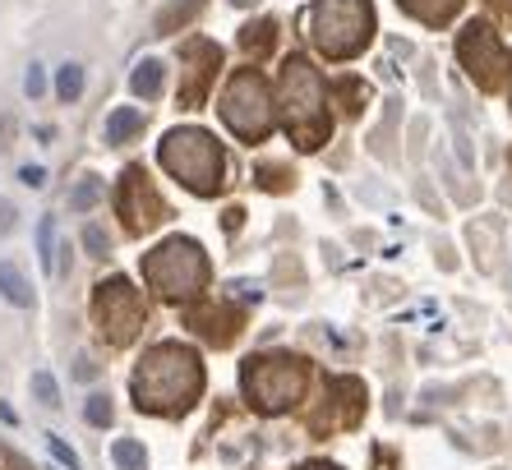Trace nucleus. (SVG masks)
Wrapping results in <instances>:
<instances>
[{"label":"nucleus","mask_w":512,"mask_h":470,"mask_svg":"<svg viewBox=\"0 0 512 470\" xmlns=\"http://www.w3.org/2000/svg\"><path fill=\"white\" fill-rule=\"evenodd\" d=\"M56 93H60V102H79V93H84V65H60Z\"/></svg>","instance_id":"6ab92c4d"},{"label":"nucleus","mask_w":512,"mask_h":470,"mask_svg":"<svg viewBox=\"0 0 512 470\" xmlns=\"http://www.w3.org/2000/svg\"><path fill=\"white\" fill-rule=\"evenodd\" d=\"M97 199H102V180H97V176H84L79 185H74V194H70V208H74V212H88Z\"/></svg>","instance_id":"412c9836"},{"label":"nucleus","mask_w":512,"mask_h":470,"mask_svg":"<svg viewBox=\"0 0 512 470\" xmlns=\"http://www.w3.org/2000/svg\"><path fill=\"white\" fill-rule=\"evenodd\" d=\"M217 111H222V125H227L240 143H263L268 130H273V93H268L263 74L250 70V65L231 74Z\"/></svg>","instance_id":"0eeeda50"},{"label":"nucleus","mask_w":512,"mask_h":470,"mask_svg":"<svg viewBox=\"0 0 512 470\" xmlns=\"http://www.w3.org/2000/svg\"><path fill=\"white\" fill-rule=\"evenodd\" d=\"M111 457H116L120 470H148V452H143L134 438H120V443L111 447Z\"/></svg>","instance_id":"aec40b11"},{"label":"nucleus","mask_w":512,"mask_h":470,"mask_svg":"<svg viewBox=\"0 0 512 470\" xmlns=\"http://www.w3.org/2000/svg\"><path fill=\"white\" fill-rule=\"evenodd\" d=\"M199 10H203V0H171L167 10L157 14V33H176V28H185Z\"/></svg>","instance_id":"dca6fc26"},{"label":"nucleus","mask_w":512,"mask_h":470,"mask_svg":"<svg viewBox=\"0 0 512 470\" xmlns=\"http://www.w3.org/2000/svg\"><path fill=\"white\" fill-rule=\"evenodd\" d=\"M489 5H494V14H499L503 24H512V0H489Z\"/></svg>","instance_id":"c756f323"},{"label":"nucleus","mask_w":512,"mask_h":470,"mask_svg":"<svg viewBox=\"0 0 512 470\" xmlns=\"http://www.w3.org/2000/svg\"><path fill=\"white\" fill-rule=\"evenodd\" d=\"M397 5L429 28H443L448 19H457V10H462V0H397Z\"/></svg>","instance_id":"ddd939ff"},{"label":"nucleus","mask_w":512,"mask_h":470,"mask_svg":"<svg viewBox=\"0 0 512 470\" xmlns=\"http://www.w3.org/2000/svg\"><path fill=\"white\" fill-rule=\"evenodd\" d=\"M88 420H93V424H111V401L107 397H93V401H88Z\"/></svg>","instance_id":"393cba45"},{"label":"nucleus","mask_w":512,"mask_h":470,"mask_svg":"<svg viewBox=\"0 0 512 470\" xmlns=\"http://www.w3.org/2000/svg\"><path fill=\"white\" fill-rule=\"evenodd\" d=\"M24 88H28V97H42V88H47V79H42V65H33V70H28Z\"/></svg>","instance_id":"a878e982"},{"label":"nucleus","mask_w":512,"mask_h":470,"mask_svg":"<svg viewBox=\"0 0 512 470\" xmlns=\"http://www.w3.org/2000/svg\"><path fill=\"white\" fill-rule=\"evenodd\" d=\"M157 162L167 166L190 194H203V199L217 194L222 180H227V153H222V143L208 130H194V125L171 130L167 139H162V148H157Z\"/></svg>","instance_id":"7ed1b4c3"},{"label":"nucleus","mask_w":512,"mask_h":470,"mask_svg":"<svg viewBox=\"0 0 512 470\" xmlns=\"http://www.w3.org/2000/svg\"><path fill=\"white\" fill-rule=\"evenodd\" d=\"M217 65H222V47L199 37V42H185L180 51V106H199L208 97V83L217 79Z\"/></svg>","instance_id":"9b49d317"},{"label":"nucleus","mask_w":512,"mask_h":470,"mask_svg":"<svg viewBox=\"0 0 512 470\" xmlns=\"http://www.w3.org/2000/svg\"><path fill=\"white\" fill-rule=\"evenodd\" d=\"M143 277L162 300L185 305L208 286V254L194 245L190 235H171V240H162L157 249L143 254Z\"/></svg>","instance_id":"20e7f679"},{"label":"nucleus","mask_w":512,"mask_h":470,"mask_svg":"<svg viewBox=\"0 0 512 470\" xmlns=\"http://www.w3.org/2000/svg\"><path fill=\"white\" fill-rule=\"evenodd\" d=\"M47 443H51V452H56V457L65 461V466H70V470H79V457H74V452H70V447H65V443H60V438H47Z\"/></svg>","instance_id":"bb28decb"},{"label":"nucleus","mask_w":512,"mask_h":470,"mask_svg":"<svg viewBox=\"0 0 512 470\" xmlns=\"http://www.w3.org/2000/svg\"><path fill=\"white\" fill-rule=\"evenodd\" d=\"M134 97H157L162 93V60H139V70L130 74Z\"/></svg>","instance_id":"a211bd4d"},{"label":"nucleus","mask_w":512,"mask_h":470,"mask_svg":"<svg viewBox=\"0 0 512 470\" xmlns=\"http://www.w3.org/2000/svg\"><path fill=\"white\" fill-rule=\"evenodd\" d=\"M37 245H42V268H56V263H51V254H56V226H51V217H42V226H37Z\"/></svg>","instance_id":"4be33fe9"},{"label":"nucleus","mask_w":512,"mask_h":470,"mask_svg":"<svg viewBox=\"0 0 512 470\" xmlns=\"http://www.w3.org/2000/svg\"><path fill=\"white\" fill-rule=\"evenodd\" d=\"M10 226H14V203H10V199H0V235L10 231Z\"/></svg>","instance_id":"cd10ccee"},{"label":"nucleus","mask_w":512,"mask_h":470,"mask_svg":"<svg viewBox=\"0 0 512 470\" xmlns=\"http://www.w3.org/2000/svg\"><path fill=\"white\" fill-rule=\"evenodd\" d=\"M203 392L199 355L180 341H162L134 369V406L148 415H185Z\"/></svg>","instance_id":"f257e3e1"},{"label":"nucleus","mask_w":512,"mask_h":470,"mask_svg":"<svg viewBox=\"0 0 512 470\" xmlns=\"http://www.w3.org/2000/svg\"><path fill=\"white\" fill-rule=\"evenodd\" d=\"M231 5H240V10H250V5H259V0H231Z\"/></svg>","instance_id":"2f4dec72"},{"label":"nucleus","mask_w":512,"mask_h":470,"mask_svg":"<svg viewBox=\"0 0 512 470\" xmlns=\"http://www.w3.org/2000/svg\"><path fill=\"white\" fill-rule=\"evenodd\" d=\"M457 60L466 65V74L480 83V88H499L503 83V70H508V51H503L499 33L489 24H480V19H471V24L457 33Z\"/></svg>","instance_id":"1a4fd4ad"},{"label":"nucleus","mask_w":512,"mask_h":470,"mask_svg":"<svg viewBox=\"0 0 512 470\" xmlns=\"http://www.w3.org/2000/svg\"><path fill=\"white\" fill-rule=\"evenodd\" d=\"M282 125L296 139L300 153L323 148L333 120H328V83L305 56L282 60Z\"/></svg>","instance_id":"f03ea898"},{"label":"nucleus","mask_w":512,"mask_h":470,"mask_svg":"<svg viewBox=\"0 0 512 470\" xmlns=\"http://www.w3.org/2000/svg\"><path fill=\"white\" fill-rule=\"evenodd\" d=\"M185 323H190V332L217 341V346H227V341L240 332V314L236 309H227V305H203V309H194Z\"/></svg>","instance_id":"f8f14e48"},{"label":"nucleus","mask_w":512,"mask_h":470,"mask_svg":"<svg viewBox=\"0 0 512 470\" xmlns=\"http://www.w3.org/2000/svg\"><path fill=\"white\" fill-rule=\"evenodd\" d=\"M139 130H143V111H134V106H120V111L107 116V143H125Z\"/></svg>","instance_id":"4468645a"},{"label":"nucleus","mask_w":512,"mask_h":470,"mask_svg":"<svg viewBox=\"0 0 512 470\" xmlns=\"http://www.w3.org/2000/svg\"><path fill=\"white\" fill-rule=\"evenodd\" d=\"M305 24H310L314 47L328 60H351L374 37V5L370 0H314Z\"/></svg>","instance_id":"39448f33"},{"label":"nucleus","mask_w":512,"mask_h":470,"mask_svg":"<svg viewBox=\"0 0 512 470\" xmlns=\"http://www.w3.org/2000/svg\"><path fill=\"white\" fill-rule=\"evenodd\" d=\"M240 383H245V397H250L254 411L282 415L305 397L310 365L296 360V355H250L245 369H240Z\"/></svg>","instance_id":"423d86ee"},{"label":"nucleus","mask_w":512,"mask_h":470,"mask_svg":"<svg viewBox=\"0 0 512 470\" xmlns=\"http://www.w3.org/2000/svg\"><path fill=\"white\" fill-rule=\"evenodd\" d=\"M116 208H120V222H125V231H134V235L153 231V226L171 212L167 199L157 194V185L148 180V171H143V166H125L120 189H116Z\"/></svg>","instance_id":"9d476101"},{"label":"nucleus","mask_w":512,"mask_h":470,"mask_svg":"<svg viewBox=\"0 0 512 470\" xmlns=\"http://www.w3.org/2000/svg\"><path fill=\"white\" fill-rule=\"evenodd\" d=\"M277 42V24L273 19H259V24H250L245 33H240V47H245V56H268Z\"/></svg>","instance_id":"2eb2a0df"},{"label":"nucleus","mask_w":512,"mask_h":470,"mask_svg":"<svg viewBox=\"0 0 512 470\" xmlns=\"http://www.w3.org/2000/svg\"><path fill=\"white\" fill-rule=\"evenodd\" d=\"M300 470H337V466H323V461H314V466H300Z\"/></svg>","instance_id":"7c9ffc66"},{"label":"nucleus","mask_w":512,"mask_h":470,"mask_svg":"<svg viewBox=\"0 0 512 470\" xmlns=\"http://www.w3.org/2000/svg\"><path fill=\"white\" fill-rule=\"evenodd\" d=\"M93 314H97L102 337H107L111 346H125V341L139 337L148 309H143V295L130 286V277H107L93 295Z\"/></svg>","instance_id":"6e6552de"},{"label":"nucleus","mask_w":512,"mask_h":470,"mask_svg":"<svg viewBox=\"0 0 512 470\" xmlns=\"http://www.w3.org/2000/svg\"><path fill=\"white\" fill-rule=\"evenodd\" d=\"M33 392H37V397H42V401H47V406H56V378H51V374H33Z\"/></svg>","instance_id":"b1692460"},{"label":"nucleus","mask_w":512,"mask_h":470,"mask_svg":"<svg viewBox=\"0 0 512 470\" xmlns=\"http://www.w3.org/2000/svg\"><path fill=\"white\" fill-rule=\"evenodd\" d=\"M84 245H88V254H97V259H107V254H111V245H107V235H102V226H88V231H84Z\"/></svg>","instance_id":"5701e85b"},{"label":"nucleus","mask_w":512,"mask_h":470,"mask_svg":"<svg viewBox=\"0 0 512 470\" xmlns=\"http://www.w3.org/2000/svg\"><path fill=\"white\" fill-rule=\"evenodd\" d=\"M19 176H24V185H42V180H47V171H42V166H24V171H19Z\"/></svg>","instance_id":"c85d7f7f"},{"label":"nucleus","mask_w":512,"mask_h":470,"mask_svg":"<svg viewBox=\"0 0 512 470\" xmlns=\"http://www.w3.org/2000/svg\"><path fill=\"white\" fill-rule=\"evenodd\" d=\"M0 291H5V300H14L19 309L33 305V291H28V277L14 263H0Z\"/></svg>","instance_id":"f3484780"}]
</instances>
